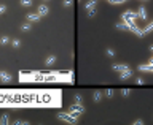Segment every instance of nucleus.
Segmentation results:
<instances>
[{
    "mask_svg": "<svg viewBox=\"0 0 153 125\" xmlns=\"http://www.w3.org/2000/svg\"><path fill=\"white\" fill-rule=\"evenodd\" d=\"M37 13L40 14V16L43 18V16H46L48 13H50V8H48V5H38V8H37Z\"/></svg>",
    "mask_w": 153,
    "mask_h": 125,
    "instance_id": "7",
    "label": "nucleus"
},
{
    "mask_svg": "<svg viewBox=\"0 0 153 125\" xmlns=\"http://www.w3.org/2000/svg\"><path fill=\"white\" fill-rule=\"evenodd\" d=\"M19 3H21L22 7H30V5H32V0H19Z\"/></svg>",
    "mask_w": 153,
    "mask_h": 125,
    "instance_id": "22",
    "label": "nucleus"
},
{
    "mask_svg": "<svg viewBox=\"0 0 153 125\" xmlns=\"http://www.w3.org/2000/svg\"><path fill=\"white\" fill-rule=\"evenodd\" d=\"M42 19V16L38 13H29L27 14V21L29 22H37V21H40Z\"/></svg>",
    "mask_w": 153,
    "mask_h": 125,
    "instance_id": "9",
    "label": "nucleus"
},
{
    "mask_svg": "<svg viewBox=\"0 0 153 125\" xmlns=\"http://www.w3.org/2000/svg\"><path fill=\"white\" fill-rule=\"evenodd\" d=\"M56 64V56H48L45 60V67H53Z\"/></svg>",
    "mask_w": 153,
    "mask_h": 125,
    "instance_id": "12",
    "label": "nucleus"
},
{
    "mask_svg": "<svg viewBox=\"0 0 153 125\" xmlns=\"http://www.w3.org/2000/svg\"><path fill=\"white\" fill-rule=\"evenodd\" d=\"M115 27H117L118 30H128V26H126V24H124V22H120V24H117V26H115Z\"/></svg>",
    "mask_w": 153,
    "mask_h": 125,
    "instance_id": "19",
    "label": "nucleus"
},
{
    "mask_svg": "<svg viewBox=\"0 0 153 125\" xmlns=\"http://www.w3.org/2000/svg\"><path fill=\"white\" fill-rule=\"evenodd\" d=\"M10 41H11V40H10V37H2V38H0V45H2V46L8 45Z\"/></svg>",
    "mask_w": 153,
    "mask_h": 125,
    "instance_id": "18",
    "label": "nucleus"
},
{
    "mask_svg": "<svg viewBox=\"0 0 153 125\" xmlns=\"http://www.w3.org/2000/svg\"><path fill=\"white\" fill-rule=\"evenodd\" d=\"M124 2H128V0H108V3H112V5H121Z\"/></svg>",
    "mask_w": 153,
    "mask_h": 125,
    "instance_id": "23",
    "label": "nucleus"
},
{
    "mask_svg": "<svg viewBox=\"0 0 153 125\" xmlns=\"http://www.w3.org/2000/svg\"><path fill=\"white\" fill-rule=\"evenodd\" d=\"M78 117H80V114H75V113H57V119H61L62 122H65V124H70V125H74L78 122Z\"/></svg>",
    "mask_w": 153,
    "mask_h": 125,
    "instance_id": "1",
    "label": "nucleus"
},
{
    "mask_svg": "<svg viewBox=\"0 0 153 125\" xmlns=\"http://www.w3.org/2000/svg\"><path fill=\"white\" fill-rule=\"evenodd\" d=\"M104 95H105V97H108V98H112L113 95H115V90H113V89H105Z\"/></svg>",
    "mask_w": 153,
    "mask_h": 125,
    "instance_id": "16",
    "label": "nucleus"
},
{
    "mask_svg": "<svg viewBox=\"0 0 153 125\" xmlns=\"http://www.w3.org/2000/svg\"><path fill=\"white\" fill-rule=\"evenodd\" d=\"M13 124H14V125H26V124H27V121H22V119H18V121H14Z\"/></svg>",
    "mask_w": 153,
    "mask_h": 125,
    "instance_id": "25",
    "label": "nucleus"
},
{
    "mask_svg": "<svg viewBox=\"0 0 153 125\" xmlns=\"http://www.w3.org/2000/svg\"><path fill=\"white\" fill-rule=\"evenodd\" d=\"M137 70L143 71V73H153V65H150V64H139Z\"/></svg>",
    "mask_w": 153,
    "mask_h": 125,
    "instance_id": "6",
    "label": "nucleus"
},
{
    "mask_svg": "<svg viewBox=\"0 0 153 125\" xmlns=\"http://www.w3.org/2000/svg\"><path fill=\"white\" fill-rule=\"evenodd\" d=\"M30 29H32L30 22H26V24H22V26H21V30H22V32H29Z\"/></svg>",
    "mask_w": 153,
    "mask_h": 125,
    "instance_id": "17",
    "label": "nucleus"
},
{
    "mask_svg": "<svg viewBox=\"0 0 153 125\" xmlns=\"http://www.w3.org/2000/svg\"><path fill=\"white\" fill-rule=\"evenodd\" d=\"M129 94H131V89H128V87L121 89V95H123V97H128Z\"/></svg>",
    "mask_w": 153,
    "mask_h": 125,
    "instance_id": "24",
    "label": "nucleus"
},
{
    "mask_svg": "<svg viewBox=\"0 0 153 125\" xmlns=\"http://www.w3.org/2000/svg\"><path fill=\"white\" fill-rule=\"evenodd\" d=\"M132 124H134V125H142V124H143V121H142V119H136V121H134Z\"/></svg>",
    "mask_w": 153,
    "mask_h": 125,
    "instance_id": "29",
    "label": "nucleus"
},
{
    "mask_svg": "<svg viewBox=\"0 0 153 125\" xmlns=\"http://www.w3.org/2000/svg\"><path fill=\"white\" fill-rule=\"evenodd\" d=\"M102 97H104V94H102V90H94L93 92V100L96 103H99V102H102Z\"/></svg>",
    "mask_w": 153,
    "mask_h": 125,
    "instance_id": "11",
    "label": "nucleus"
},
{
    "mask_svg": "<svg viewBox=\"0 0 153 125\" xmlns=\"http://www.w3.org/2000/svg\"><path fill=\"white\" fill-rule=\"evenodd\" d=\"M107 56H108V57H113V56H115V51L112 49V48H108V49H107Z\"/></svg>",
    "mask_w": 153,
    "mask_h": 125,
    "instance_id": "27",
    "label": "nucleus"
},
{
    "mask_svg": "<svg viewBox=\"0 0 153 125\" xmlns=\"http://www.w3.org/2000/svg\"><path fill=\"white\" fill-rule=\"evenodd\" d=\"M69 111L75 113V114H83V113H85V106H83L81 103H74V105H70Z\"/></svg>",
    "mask_w": 153,
    "mask_h": 125,
    "instance_id": "4",
    "label": "nucleus"
},
{
    "mask_svg": "<svg viewBox=\"0 0 153 125\" xmlns=\"http://www.w3.org/2000/svg\"><path fill=\"white\" fill-rule=\"evenodd\" d=\"M96 3H97V0H89V2L86 3V7H85L89 18H94L96 13H97V11H96Z\"/></svg>",
    "mask_w": 153,
    "mask_h": 125,
    "instance_id": "3",
    "label": "nucleus"
},
{
    "mask_svg": "<svg viewBox=\"0 0 153 125\" xmlns=\"http://www.w3.org/2000/svg\"><path fill=\"white\" fill-rule=\"evenodd\" d=\"M0 81H2V83H11L13 81V76L8 73V71H3V70H0Z\"/></svg>",
    "mask_w": 153,
    "mask_h": 125,
    "instance_id": "5",
    "label": "nucleus"
},
{
    "mask_svg": "<svg viewBox=\"0 0 153 125\" xmlns=\"http://www.w3.org/2000/svg\"><path fill=\"white\" fill-rule=\"evenodd\" d=\"M152 32H153V21L148 24V26H145V27L142 29V33H143V35H148V33H152Z\"/></svg>",
    "mask_w": 153,
    "mask_h": 125,
    "instance_id": "13",
    "label": "nucleus"
},
{
    "mask_svg": "<svg viewBox=\"0 0 153 125\" xmlns=\"http://www.w3.org/2000/svg\"><path fill=\"white\" fill-rule=\"evenodd\" d=\"M72 3H74V0H64V2H62L64 7H72Z\"/></svg>",
    "mask_w": 153,
    "mask_h": 125,
    "instance_id": "26",
    "label": "nucleus"
},
{
    "mask_svg": "<svg viewBox=\"0 0 153 125\" xmlns=\"http://www.w3.org/2000/svg\"><path fill=\"white\" fill-rule=\"evenodd\" d=\"M120 76H121V79H129L132 76V70L129 68V70H126V71H123V73H120Z\"/></svg>",
    "mask_w": 153,
    "mask_h": 125,
    "instance_id": "14",
    "label": "nucleus"
},
{
    "mask_svg": "<svg viewBox=\"0 0 153 125\" xmlns=\"http://www.w3.org/2000/svg\"><path fill=\"white\" fill-rule=\"evenodd\" d=\"M121 19H123V22L126 24V26H134L139 18H137V13L136 11H132V10H126V11H123Z\"/></svg>",
    "mask_w": 153,
    "mask_h": 125,
    "instance_id": "2",
    "label": "nucleus"
},
{
    "mask_svg": "<svg viewBox=\"0 0 153 125\" xmlns=\"http://www.w3.org/2000/svg\"><path fill=\"white\" fill-rule=\"evenodd\" d=\"M150 51H153V45H152V46H150Z\"/></svg>",
    "mask_w": 153,
    "mask_h": 125,
    "instance_id": "31",
    "label": "nucleus"
},
{
    "mask_svg": "<svg viewBox=\"0 0 153 125\" xmlns=\"http://www.w3.org/2000/svg\"><path fill=\"white\" fill-rule=\"evenodd\" d=\"M7 11V5H0V14H3Z\"/></svg>",
    "mask_w": 153,
    "mask_h": 125,
    "instance_id": "28",
    "label": "nucleus"
},
{
    "mask_svg": "<svg viewBox=\"0 0 153 125\" xmlns=\"http://www.w3.org/2000/svg\"><path fill=\"white\" fill-rule=\"evenodd\" d=\"M74 102H75V103H81V102H83V97H81L80 94H75V95H74Z\"/></svg>",
    "mask_w": 153,
    "mask_h": 125,
    "instance_id": "20",
    "label": "nucleus"
},
{
    "mask_svg": "<svg viewBox=\"0 0 153 125\" xmlns=\"http://www.w3.org/2000/svg\"><path fill=\"white\" fill-rule=\"evenodd\" d=\"M137 18H140L142 21H147L148 14H147V10H145V7H139V10H137Z\"/></svg>",
    "mask_w": 153,
    "mask_h": 125,
    "instance_id": "8",
    "label": "nucleus"
},
{
    "mask_svg": "<svg viewBox=\"0 0 153 125\" xmlns=\"http://www.w3.org/2000/svg\"><path fill=\"white\" fill-rule=\"evenodd\" d=\"M45 2H48V0H45Z\"/></svg>",
    "mask_w": 153,
    "mask_h": 125,
    "instance_id": "32",
    "label": "nucleus"
},
{
    "mask_svg": "<svg viewBox=\"0 0 153 125\" xmlns=\"http://www.w3.org/2000/svg\"><path fill=\"white\" fill-rule=\"evenodd\" d=\"M10 43H11V45H13L14 48H19V46H21V41H19L18 38H13V40L10 41Z\"/></svg>",
    "mask_w": 153,
    "mask_h": 125,
    "instance_id": "21",
    "label": "nucleus"
},
{
    "mask_svg": "<svg viewBox=\"0 0 153 125\" xmlns=\"http://www.w3.org/2000/svg\"><path fill=\"white\" fill-rule=\"evenodd\" d=\"M136 83H137L139 86H142V84H143V79H142V78H139V79L136 81Z\"/></svg>",
    "mask_w": 153,
    "mask_h": 125,
    "instance_id": "30",
    "label": "nucleus"
},
{
    "mask_svg": "<svg viewBox=\"0 0 153 125\" xmlns=\"http://www.w3.org/2000/svg\"><path fill=\"white\" fill-rule=\"evenodd\" d=\"M112 68H113V70H117V71H120V73H123V71L129 70V67H128V65H124V64H113V65H112Z\"/></svg>",
    "mask_w": 153,
    "mask_h": 125,
    "instance_id": "10",
    "label": "nucleus"
},
{
    "mask_svg": "<svg viewBox=\"0 0 153 125\" xmlns=\"http://www.w3.org/2000/svg\"><path fill=\"white\" fill-rule=\"evenodd\" d=\"M7 124H10L8 114H2V116H0V125H7Z\"/></svg>",
    "mask_w": 153,
    "mask_h": 125,
    "instance_id": "15",
    "label": "nucleus"
}]
</instances>
